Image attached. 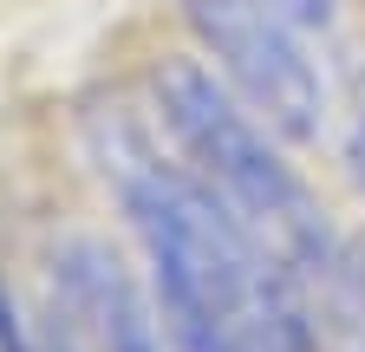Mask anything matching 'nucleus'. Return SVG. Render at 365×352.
Listing matches in <instances>:
<instances>
[{
  "instance_id": "0eeeda50",
  "label": "nucleus",
  "mask_w": 365,
  "mask_h": 352,
  "mask_svg": "<svg viewBox=\"0 0 365 352\" xmlns=\"http://www.w3.org/2000/svg\"><path fill=\"white\" fill-rule=\"evenodd\" d=\"M0 352H7V326H0Z\"/></svg>"
},
{
  "instance_id": "423d86ee",
  "label": "nucleus",
  "mask_w": 365,
  "mask_h": 352,
  "mask_svg": "<svg viewBox=\"0 0 365 352\" xmlns=\"http://www.w3.org/2000/svg\"><path fill=\"white\" fill-rule=\"evenodd\" d=\"M346 163H352V176H359V190H365V118H359L352 144H346Z\"/></svg>"
},
{
  "instance_id": "6e6552de",
  "label": "nucleus",
  "mask_w": 365,
  "mask_h": 352,
  "mask_svg": "<svg viewBox=\"0 0 365 352\" xmlns=\"http://www.w3.org/2000/svg\"><path fill=\"white\" fill-rule=\"evenodd\" d=\"M359 352H365V346H359Z\"/></svg>"
},
{
  "instance_id": "f257e3e1",
  "label": "nucleus",
  "mask_w": 365,
  "mask_h": 352,
  "mask_svg": "<svg viewBox=\"0 0 365 352\" xmlns=\"http://www.w3.org/2000/svg\"><path fill=\"white\" fill-rule=\"evenodd\" d=\"M91 144L157 268V300L196 352H313L294 274L209 183L163 163L130 118L91 124Z\"/></svg>"
},
{
  "instance_id": "f03ea898",
  "label": "nucleus",
  "mask_w": 365,
  "mask_h": 352,
  "mask_svg": "<svg viewBox=\"0 0 365 352\" xmlns=\"http://www.w3.org/2000/svg\"><path fill=\"white\" fill-rule=\"evenodd\" d=\"M157 105H163V124L182 144V157L202 170V183L274 248V261L287 274L339 281V235L327 229L319 202L307 196V183L267 150V138L228 105V92L196 59L157 66Z\"/></svg>"
},
{
  "instance_id": "20e7f679",
  "label": "nucleus",
  "mask_w": 365,
  "mask_h": 352,
  "mask_svg": "<svg viewBox=\"0 0 365 352\" xmlns=\"http://www.w3.org/2000/svg\"><path fill=\"white\" fill-rule=\"evenodd\" d=\"M59 268H66L72 306L91 320V333H98L105 352H196L190 339H182V326L170 320V306H163V320H157L98 248H72Z\"/></svg>"
},
{
  "instance_id": "7ed1b4c3",
  "label": "nucleus",
  "mask_w": 365,
  "mask_h": 352,
  "mask_svg": "<svg viewBox=\"0 0 365 352\" xmlns=\"http://www.w3.org/2000/svg\"><path fill=\"white\" fill-rule=\"evenodd\" d=\"M190 26L215 46L228 78L294 138L313 130L319 111V78L300 53V26L274 7V0H182Z\"/></svg>"
},
{
  "instance_id": "39448f33",
  "label": "nucleus",
  "mask_w": 365,
  "mask_h": 352,
  "mask_svg": "<svg viewBox=\"0 0 365 352\" xmlns=\"http://www.w3.org/2000/svg\"><path fill=\"white\" fill-rule=\"evenodd\" d=\"M274 7H281V14H287L294 26H327L339 0H274Z\"/></svg>"
}]
</instances>
